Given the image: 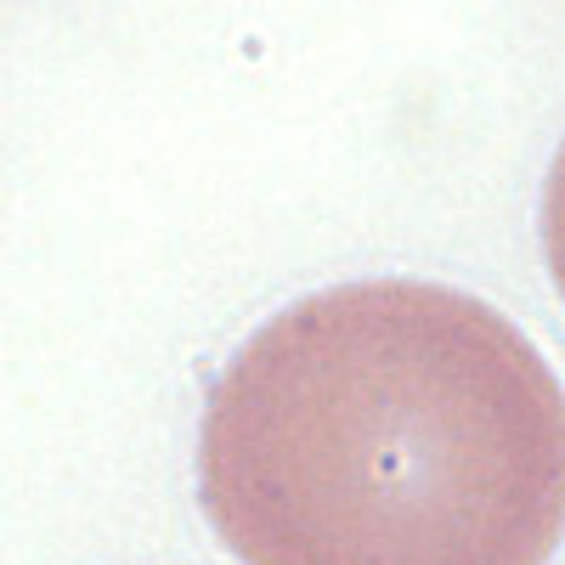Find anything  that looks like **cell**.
Wrapping results in <instances>:
<instances>
[{
	"label": "cell",
	"mask_w": 565,
	"mask_h": 565,
	"mask_svg": "<svg viewBox=\"0 0 565 565\" xmlns=\"http://www.w3.org/2000/svg\"><path fill=\"white\" fill-rule=\"evenodd\" d=\"M199 487L244 565H543L565 521L559 380L476 295L322 289L215 380Z\"/></svg>",
	"instance_id": "cell-1"
}]
</instances>
